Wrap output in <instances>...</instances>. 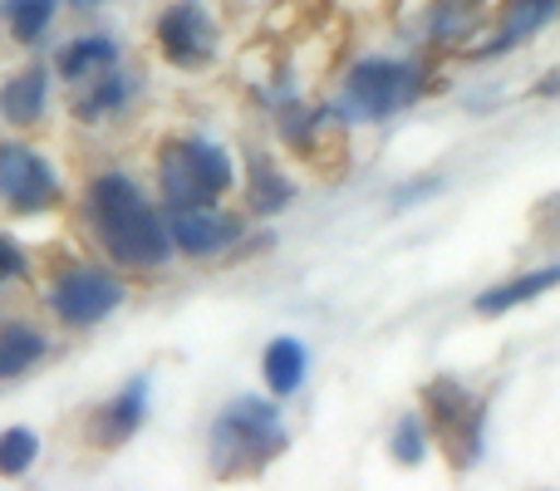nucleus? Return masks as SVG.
Instances as JSON below:
<instances>
[{
    "label": "nucleus",
    "mask_w": 560,
    "mask_h": 491,
    "mask_svg": "<svg viewBox=\"0 0 560 491\" xmlns=\"http://www.w3.org/2000/svg\"><path fill=\"white\" fill-rule=\"evenodd\" d=\"M45 359V335L35 325H5L0 329V378H20Z\"/></svg>",
    "instance_id": "16"
},
{
    "label": "nucleus",
    "mask_w": 560,
    "mask_h": 491,
    "mask_svg": "<svg viewBox=\"0 0 560 491\" xmlns=\"http://www.w3.org/2000/svg\"><path fill=\"white\" fill-rule=\"evenodd\" d=\"M114 59H118L114 39L108 35H84V39H74V45H65V55H59V74H65L69 84H84V79L114 69Z\"/></svg>",
    "instance_id": "15"
},
{
    "label": "nucleus",
    "mask_w": 560,
    "mask_h": 491,
    "mask_svg": "<svg viewBox=\"0 0 560 491\" xmlns=\"http://www.w3.org/2000/svg\"><path fill=\"white\" fill-rule=\"evenodd\" d=\"M158 49L177 69H202L217 55V20L202 0H173L158 15Z\"/></svg>",
    "instance_id": "7"
},
{
    "label": "nucleus",
    "mask_w": 560,
    "mask_h": 491,
    "mask_svg": "<svg viewBox=\"0 0 560 491\" xmlns=\"http://www.w3.org/2000/svg\"><path fill=\"white\" fill-rule=\"evenodd\" d=\"M560 0H506V15H502V35H497L492 49H512L522 45L526 35H536V30L546 25V20L556 15Z\"/></svg>",
    "instance_id": "18"
},
{
    "label": "nucleus",
    "mask_w": 560,
    "mask_h": 491,
    "mask_svg": "<svg viewBox=\"0 0 560 491\" xmlns=\"http://www.w3.org/2000/svg\"><path fill=\"white\" fill-rule=\"evenodd\" d=\"M285 453V423H280L276 404L261 398H242L232 404L212 428V472L217 477H252L266 463Z\"/></svg>",
    "instance_id": "2"
},
{
    "label": "nucleus",
    "mask_w": 560,
    "mask_h": 491,
    "mask_svg": "<svg viewBox=\"0 0 560 491\" xmlns=\"http://www.w3.org/2000/svg\"><path fill=\"white\" fill-rule=\"evenodd\" d=\"M0 202L20 217L49 212L59 202V177L49 173V163L25 143L0 148Z\"/></svg>",
    "instance_id": "8"
},
{
    "label": "nucleus",
    "mask_w": 560,
    "mask_h": 491,
    "mask_svg": "<svg viewBox=\"0 0 560 491\" xmlns=\"http://www.w3.org/2000/svg\"><path fill=\"white\" fill-rule=\"evenodd\" d=\"M0 15L10 20V35H15L20 45H35L49 30V20H55V0H5Z\"/></svg>",
    "instance_id": "19"
},
{
    "label": "nucleus",
    "mask_w": 560,
    "mask_h": 491,
    "mask_svg": "<svg viewBox=\"0 0 560 491\" xmlns=\"http://www.w3.org/2000/svg\"><path fill=\"white\" fill-rule=\"evenodd\" d=\"M423 423L428 433H438L447 463L472 467L482 453V428H487V404L472 398L457 378H433L423 388Z\"/></svg>",
    "instance_id": "4"
},
{
    "label": "nucleus",
    "mask_w": 560,
    "mask_h": 491,
    "mask_svg": "<svg viewBox=\"0 0 560 491\" xmlns=\"http://www.w3.org/2000/svg\"><path fill=\"white\" fill-rule=\"evenodd\" d=\"M305 344L300 339H271L261 354V374H266V388H271L276 398H295L300 384H305Z\"/></svg>",
    "instance_id": "13"
},
{
    "label": "nucleus",
    "mask_w": 560,
    "mask_h": 491,
    "mask_svg": "<svg viewBox=\"0 0 560 491\" xmlns=\"http://www.w3.org/2000/svg\"><path fill=\"white\" fill-rule=\"evenodd\" d=\"M89 226L124 270H158L173 256L167 222L128 173H98L89 183Z\"/></svg>",
    "instance_id": "1"
},
{
    "label": "nucleus",
    "mask_w": 560,
    "mask_h": 491,
    "mask_svg": "<svg viewBox=\"0 0 560 491\" xmlns=\"http://www.w3.org/2000/svg\"><path fill=\"white\" fill-rule=\"evenodd\" d=\"M45 104H49V74L39 65L20 69V74L0 89V114H5V124H15V128L39 124V118H45Z\"/></svg>",
    "instance_id": "11"
},
{
    "label": "nucleus",
    "mask_w": 560,
    "mask_h": 491,
    "mask_svg": "<svg viewBox=\"0 0 560 491\" xmlns=\"http://www.w3.org/2000/svg\"><path fill=\"white\" fill-rule=\"evenodd\" d=\"M423 453H428V423L408 413L404 423L394 428V463L398 467H418L423 463Z\"/></svg>",
    "instance_id": "21"
},
{
    "label": "nucleus",
    "mask_w": 560,
    "mask_h": 491,
    "mask_svg": "<svg viewBox=\"0 0 560 491\" xmlns=\"http://www.w3.org/2000/svg\"><path fill=\"white\" fill-rule=\"evenodd\" d=\"M556 285H560V266H546V270H526V276H516V280H502V285L482 290V295L472 300V309H477V315H506V309L526 305V300L546 295V290H556Z\"/></svg>",
    "instance_id": "12"
},
{
    "label": "nucleus",
    "mask_w": 560,
    "mask_h": 491,
    "mask_svg": "<svg viewBox=\"0 0 560 491\" xmlns=\"http://www.w3.org/2000/svg\"><path fill=\"white\" fill-rule=\"evenodd\" d=\"M25 276V250H20L10 236H0V280Z\"/></svg>",
    "instance_id": "22"
},
{
    "label": "nucleus",
    "mask_w": 560,
    "mask_h": 491,
    "mask_svg": "<svg viewBox=\"0 0 560 491\" xmlns=\"http://www.w3.org/2000/svg\"><path fill=\"white\" fill-rule=\"evenodd\" d=\"M167 236H173V250H187V256H217L242 236L236 217L217 212L212 207H173L167 212Z\"/></svg>",
    "instance_id": "9"
},
{
    "label": "nucleus",
    "mask_w": 560,
    "mask_h": 491,
    "mask_svg": "<svg viewBox=\"0 0 560 491\" xmlns=\"http://www.w3.org/2000/svg\"><path fill=\"white\" fill-rule=\"evenodd\" d=\"M143 418H148V378H138V384H128L114 404L89 413V443H98V447L128 443V437L143 428Z\"/></svg>",
    "instance_id": "10"
},
{
    "label": "nucleus",
    "mask_w": 560,
    "mask_h": 491,
    "mask_svg": "<svg viewBox=\"0 0 560 491\" xmlns=\"http://www.w3.org/2000/svg\"><path fill=\"white\" fill-rule=\"evenodd\" d=\"M232 157L226 148L207 143V138H183V143H167L158 157V187H163L167 212L173 207H212L226 197L232 187Z\"/></svg>",
    "instance_id": "3"
},
{
    "label": "nucleus",
    "mask_w": 560,
    "mask_h": 491,
    "mask_svg": "<svg viewBox=\"0 0 560 491\" xmlns=\"http://www.w3.org/2000/svg\"><path fill=\"white\" fill-rule=\"evenodd\" d=\"M246 192H252V212L256 217H276V212H285V207H290V197H295V183L280 173L276 157L256 153L252 157V177H246Z\"/></svg>",
    "instance_id": "14"
},
{
    "label": "nucleus",
    "mask_w": 560,
    "mask_h": 491,
    "mask_svg": "<svg viewBox=\"0 0 560 491\" xmlns=\"http://www.w3.org/2000/svg\"><path fill=\"white\" fill-rule=\"evenodd\" d=\"M39 457V437L30 428H5L0 433V477H25Z\"/></svg>",
    "instance_id": "20"
},
{
    "label": "nucleus",
    "mask_w": 560,
    "mask_h": 491,
    "mask_svg": "<svg viewBox=\"0 0 560 491\" xmlns=\"http://www.w3.org/2000/svg\"><path fill=\"white\" fill-rule=\"evenodd\" d=\"M74 5H94V0H74Z\"/></svg>",
    "instance_id": "23"
},
{
    "label": "nucleus",
    "mask_w": 560,
    "mask_h": 491,
    "mask_svg": "<svg viewBox=\"0 0 560 491\" xmlns=\"http://www.w3.org/2000/svg\"><path fill=\"white\" fill-rule=\"evenodd\" d=\"M124 104H128V79L114 74V69H104V74L84 79V94L74 98V114L84 118V124H98V118H108Z\"/></svg>",
    "instance_id": "17"
},
{
    "label": "nucleus",
    "mask_w": 560,
    "mask_h": 491,
    "mask_svg": "<svg viewBox=\"0 0 560 491\" xmlns=\"http://www.w3.org/2000/svg\"><path fill=\"white\" fill-rule=\"evenodd\" d=\"M418 98V74L398 59H364L345 79V104L359 118H388Z\"/></svg>",
    "instance_id": "5"
},
{
    "label": "nucleus",
    "mask_w": 560,
    "mask_h": 491,
    "mask_svg": "<svg viewBox=\"0 0 560 491\" xmlns=\"http://www.w3.org/2000/svg\"><path fill=\"white\" fill-rule=\"evenodd\" d=\"M124 295L128 290L118 276H108V270H98V266H74L55 280L49 305H55V315L65 319V325L84 329V325H98L104 315H114V309L124 305Z\"/></svg>",
    "instance_id": "6"
}]
</instances>
